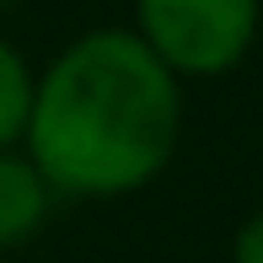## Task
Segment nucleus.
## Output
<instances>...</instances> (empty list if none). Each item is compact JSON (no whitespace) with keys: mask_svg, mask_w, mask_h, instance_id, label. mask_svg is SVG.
<instances>
[{"mask_svg":"<svg viewBox=\"0 0 263 263\" xmlns=\"http://www.w3.org/2000/svg\"><path fill=\"white\" fill-rule=\"evenodd\" d=\"M54 215V194L22 151H0V253L32 242Z\"/></svg>","mask_w":263,"mask_h":263,"instance_id":"7ed1b4c3","label":"nucleus"},{"mask_svg":"<svg viewBox=\"0 0 263 263\" xmlns=\"http://www.w3.org/2000/svg\"><path fill=\"white\" fill-rule=\"evenodd\" d=\"M32 76L27 54L0 32V151H22V129H27V107H32Z\"/></svg>","mask_w":263,"mask_h":263,"instance_id":"20e7f679","label":"nucleus"},{"mask_svg":"<svg viewBox=\"0 0 263 263\" xmlns=\"http://www.w3.org/2000/svg\"><path fill=\"white\" fill-rule=\"evenodd\" d=\"M11 6H16V0H0V11H11Z\"/></svg>","mask_w":263,"mask_h":263,"instance_id":"423d86ee","label":"nucleus"},{"mask_svg":"<svg viewBox=\"0 0 263 263\" xmlns=\"http://www.w3.org/2000/svg\"><path fill=\"white\" fill-rule=\"evenodd\" d=\"M183 145V81L129 27H86L32 76L22 156L54 199H129Z\"/></svg>","mask_w":263,"mask_h":263,"instance_id":"f257e3e1","label":"nucleus"},{"mask_svg":"<svg viewBox=\"0 0 263 263\" xmlns=\"http://www.w3.org/2000/svg\"><path fill=\"white\" fill-rule=\"evenodd\" d=\"M226 263H263V204L242 215V226L231 231V258Z\"/></svg>","mask_w":263,"mask_h":263,"instance_id":"39448f33","label":"nucleus"},{"mask_svg":"<svg viewBox=\"0 0 263 263\" xmlns=\"http://www.w3.org/2000/svg\"><path fill=\"white\" fill-rule=\"evenodd\" d=\"M263 0H135V32L177 81L231 76L258 43Z\"/></svg>","mask_w":263,"mask_h":263,"instance_id":"f03ea898","label":"nucleus"}]
</instances>
